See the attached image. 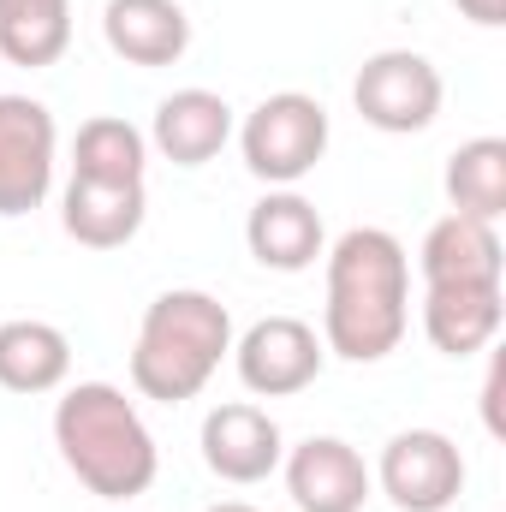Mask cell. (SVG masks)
<instances>
[{"label": "cell", "mask_w": 506, "mask_h": 512, "mask_svg": "<svg viewBox=\"0 0 506 512\" xmlns=\"http://www.w3.org/2000/svg\"><path fill=\"white\" fill-rule=\"evenodd\" d=\"M149 197L143 185H96V179H72L60 197V227L84 245V251H120L143 233Z\"/></svg>", "instance_id": "cell-16"}, {"label": "cell", "mask_w": 506, "mask_h": 512, "mask_svg": "<svg viewBox=\"0 0 506 512\" xmlns=\"http://www.w3.org/2000/svg\"><path fill=\"white\" fill-rule=\"evenodd\" d=\"M280 465H286V495L298 512H364L370 489H376L364 453L340 435H310Z\"/></svg>", "instance_id": "cell-9"}, {"label": "cell", "mask_w": 506, "mask_h": 512, "mask_svg": "<svg viewBox=\"0 0 506 512\" xmlns=\"http://www.w3.org/2000/svg\"><path fill=\"white\" fill-rule=\"evenodd\" d=\"M54 149H60V131L36 96H0V215L6 221L42 209L54 185Z\"/></svg>", "instance_id": "cell-8"}, {"label": "cell", "mask_w": 506, "mask_h": 512, "mask_svg": "<svg viewBox=\"0 0 506 512\" xmlns=\"http://www.w3.org/2000/svg\"><path fill=\"white\" fill-rule=\"evenodd\" d=\"M239 149H245V167L262 185L292 191L328 155V108L316 96H304V90H274L245 114Z\"/></svg>", "instance_id": "cell-4"}, {"label": "cell", "mask_w": 506, "mask_h": 512, "mask_svg": "<svg viewBox=\"0 0 506 512\" xmlns=\"http://www.w3.org/2000/svg\"><path fill=\"white\" fill-rule=\"evenodd\" d=\"M72 48V6H42V12H0V60L12 66H54Z\"/></svg>", "instance_id": "cell-20"}, {"label": "cell", "mask_w": 506, "mask_h": 512, "mask_svg": "<svg viewBox=\"0 0 506 512\" xmlns=\"http://www.w3.org/2000/svg\"><path fill=\"white\" fill-rule=\"evenodd\" d=\"M322 334L298 316H262L251 322L239 340H233V364H239V382L251 387L256 399H292L322 376Z\"/></svg>", "instance_id": "cell-7"}, {"label": "cell", "mask_w": 506, "mask_h": 512, "mask_svg": "<svg viewBox=\"0 0 506 512\" xmlns=\"http://www.w3.org/2000/svg\"><path fill=\"white\" fill-rule=\"evenodd\" d=\"M149 167V137L120 120V114H96L72 137V179H96V185H143Z\"/></svg>", "instance_id": "cell-18"}, {"label": "cell", "mask_w": 506, "mask_h": 512, "mask_svg": "<svg viewBox=\"0 0 506 512\" xmlns=\"http://www.w3.org/2000/svg\"><path fill=\"white\" fill-rule=\"evenodd\" d=\"M149 143H155L173 167H209V161L233 143V108H227V96L197 90V84L161 96L155 126H149Z\"/></svg>", "instance_id": "cell-14"}, {"label": "cell", "mask_w": 506, "mask_h": 512, "mask_svg": "<svg viewBox=\"0 0 506 512\" xmlns=\"http://www.w3.org/2000/svg\"><path fill=\"white\" fill-rule=\"evenodd\" d=\"M227 352H233V316H227V304L215 292L173 286L137 322L131 387L143 399H155V405H185V399H197L209 387V376L221 370Z\"/></svg>", "instance_id": "cell-3"}, {"label": "cell", "mask_w": 506, "mask_h": 512, "mask_svg": "<svg viewBox=\"0 0 506 512\" xmlns=\"http://www.w3.org/2000/svg\"><path fill=\"white\" fill-rule=\"evenodd\" d=\"M72 376V340L54 328V322H36V316H12L0 322V387L6 393H54Z\"/></svg>", "instance_id": "cell-17"}, {"label": "cell", "mask_w": 506, "mask_h": 512, "mask_svg": "<svg viewBox=\"0 0 506 512\" xmlns=\"http://www.w3.org/2000/svg\"><path fill=\"white\" fill-rule=\"evenodd\" d=\"M417 274H423V286H506V245L495 221L441 215L423 233Z\"/></svg>", "instance_id": "cell-11"}, {"label": "cell", "mask_w": 506, "mask_h": 512, "mask_svg": "<svg viewBox=\"0 0 506 512\" xmlns=\"http://www.w3.org/2000/svg\"><path fill=\"white\" fill-rule=\"evenodd\" d=\"M102 36L126 66H173L191 48V18L179 0H108L102 6Z\"/></svg>", "instance_id": "cell-15"}, {"label": "cell", "mask_w": 506, "mask_h": 512, "mask_svg": "<svg viewBox=\"0 0 506 512\" xmlns=\"http://www.w3.org/2000/svg\"><path fill=\"white\" fill-rule=\"evenodd\" d=\"M370 477L399 512H447L465 495V453L441 429H399Z\"/></svg>", "instance_id": "cell-6"}, {"label": "cell", "mask_w": 506, "mask_h": 512, "mask_svg": "<svg viewBox=\"0 0 506 512\" xmlns=\"http://www.w3.org/2000/svg\"><path fill=\"white\" fill-rule=\"evenodd\" d=\"M447 203L453 215L471 221H501L506 215V137H471L447 155Z\"/></svg>", "instance_id": "cell-19"}, {"label": "cell", "mask_w": 506, "mask_h": 512, "mask_svg": "<svg viewBox=\"0 0 506 512\" xmlns=\"http://www.w3.org/2000/svg\"><path fill=\"white\" fill-rule=\"evenodd\" d=\"M209 512H262V507H251V501H221V507H209Z\"/></svg>", "instance_id": "cell-24"}, {"label": "cell", "mask_w": 506, "mask_h": 512, "mask_svg": "<svg viewBox=\"0 0 506 512\" xmlns=\"http://www.w3.org/2000/svg\"><path fill=\"white\" fill-rule=\"evenodd\" d=\"M501 382H506V370H501V358H495V370H489V382H483V423H489V435H506V423H501Z\"/></svg>", "instance_id": "cell-21"}, {"label": "cell", "mask_w": 506, "mask_h": 512, "mask_svg": "<svg viewBox=\"0 0 506 512\" xmlns=\"http://www.w3.org/2000/svg\"><path fill=\"white\" fill-rule=\"evenodd\" d=\"M286 459V441H280V423L251 405V399H227L203 417V465L221 477V483H268Z\"/></svg>", "instance_id": "cell-10"}, {"label": "cell", "mask_w": 506, "mask_h": 512, "mask_svg": "<svg viewBox=\"0 0 506 512\" xmlns=\"http://www.w3.org/2000/svg\"><path fill=\"white\" fill-rule=\"evenodd\" d=\"M471 24H483V30H495V24H506V0H453Z\"/></svg>", "instance_id": "cell-22"}, {"label": "cell", "mask_w": 506, "mask_h": 512, "mask_svg": "<svg viewBox=\"0 0 506 512\" xmlns=\"http://www.w3.org/2000/svg\"><path fill=\"white\" fill-rule=\"evenodd\" d=\"M42 6H72V0H0V12H42Z\"/></svg>", "instance_id": "cell-23"}, {"label": "cell", "mask_w": 506, "mask_h": 512, "mask_svg": "<svg viewBox=\"0 0 506 512\" xmlns=\"http://www.w3.org/2000/svg\"><path fill=\"white\" fill-rule=\"evenodd\" d=\"M328 256L322 346L346 364H381L411 328V256L387 227H352Z\"/></svg>", "instance_id": "cell-1"}, {"label": "cell", "mask_w": 506, "mask_h": 512, "mask_svg": "<svg viewBox=\"0 0 506 512\" xmlns=\"http://www.w3.org/2000/svg\"><path fill=\"white\" fill-rule=\"evenodd\" d=\"M441 96H447L441 72L429 66V54H411V48H381L352 78V108L364 114V126L387 137L429 131L441 114Z\"/></svg>", "instance_id": "cell-5"}, {"label": "cell", "mask_w": 506, "mask_h": 512, "mask_svg": "<svg viewBox=\"0 0 506 512\" xmlns=\"http://www.w3.org/2000/svg\"><path fill=\"white\" fill-rule=\"evenodd\" d=\"M245 245L274 274H304V268H316V256L328 251V233H322V215H316L310 197L268 191L245 215Z\"/></svg>", "instance_id": "cell-12"}, {"label": "cell", "mask_w": 506, "mask_h": 512, "mask_svg": "<svg viewBox=\"0 0 506 512\" xmlns=\"http://www.w3.org/2000/svg\"><path fill=\"white\" fill-rule=\"evenodd\" d=\"M54 447H60L66 471L96 501H114V507L149 495V483L161 471V447H155L143 411L126 399V387L114 382H78L60 393Z\"/></svg>", "instance_id": "cell-2"}, {"label": "cell", "mask_w": 506, "mask_h": 512, "mask_svg": "<svg viewBox=\"0 0 506 512\" xmlns=\"http://www.w3.org/2000/svg\"><path fill=\"white\" fill-rule=\"evenodd\" d=\"M506 322V286H423V334L441 358H477Z\"/></svg>", "instance_id": "cell-13"}]
</instances>
